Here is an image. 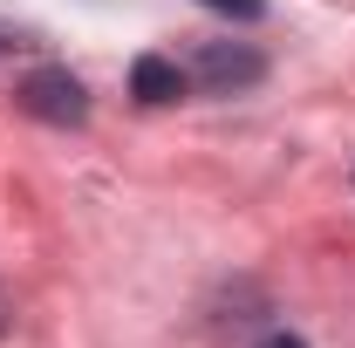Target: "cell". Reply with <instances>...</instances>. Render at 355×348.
Segmentation results:
<instances>
[{"label": "cell", "mask_w": 355, "mask_h": 348, "mask_svg": "<svg viewBox=\"0 0 355 348\" xmlns=\"http://www.w3.org/2000/svg\"><path fill=\"white\" fill-rule=\"evenodd\" d=\"M14 103L35 116V123H55V130H76L89 123V89L69 76V69H35L14 82Z\"/></svg>", "instance_id": "6da1fadb"}, {"label": "cell", "mask_w": 355, "mask_h": 348, "mask_svg": "<svg viewBox=\"0 0 355 348\" xmlns=\"http://www.w3.org/2000/svg\"><path fill=\"white\" fill-rule=\"evenodd\" d=\"M191 82L205 89V96H246V89L266 76V55L246 42H205L191 55V69H184Z\"/></svg>", "instance_id": "7a4b0ae2"}, {"label": "cell", "mask_w": 355, "mask_h": 348, "mask_svg": "<svg viewBox=\"0 0 355 348\" xmlns=\"http://www.w3.org/2000/svg\"><path fill=\"white\" fill-rule=\"evenodd\" d=\"M184 89H191V76L178 69L171 55H137V62H130V96H137V103L164 110V103H178Z\"/></svg>", "instance_id": "3957f363"}, {"label": "cell", "mask_w": 355, "mask_h": 348, "mask_svg": "<svg viewBox=\"0 0 355 348\" xmlns=\"http://www.w3.org/2000/svg\"><path fill=\"white\" fill-rule=\"evenodd\" d=\"M198 7H219V14H232V21H260L266 0H198Z\"/></svg>", "instance_id": "277c9868"}, {"label": "cell", "mask_w": 355, "mask_h": 348, "mask_svg": "<svg viewBox=\"0 0 355 348\" xmlns=\"http://www.w3.org/2000/svg\"><path fill=\"white\" fill-rule=\"evenodd\" d=\"M253 348H308V342H301L294 328H273V335H260V342H253Z\"/></svg>", "instance_id": "5b68a950"}, {"label": "cell", "mask_w": 355, "mask_h": 348, "mask_svg": "<svg viewBox=\"0 0 355 348\" xmlns=\"http://www.w3.org/2000/svg\"><path fill=\"white\" fill-rule=\"evenodd\" d=\"M0 328H7V307H0Z\"/></svg>", "instance_id": "8992f818"}, {"label": "cell", "mask_w": 355, "mask_h": 348, "mask_svg": "<svg viewBox=\"0 0 355 348\" xmlns=\"http://www.w3.org/2000/svg\"><path fill=\"white\" fill-rule=\"evenodd\" d=\"M0 55H7V35H0Z\"/></svg>", "instance_id": "52a82bcc"}]
</instances>
